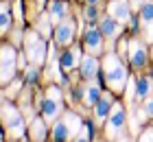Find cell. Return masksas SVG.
<instances>
[{"label": "cell", "mask_w": 153, "mask_h": 142, "mask_svg": "<svg viewBox=\"0 0 153 142\" xmlns=\"http://www.w3.org/2000/svg\"><path fill=\"white\" fill-rule=\"evenodd\" d=\"M11 39H13V44H20V42H22V35H20V31H13V33H11Z\"/></svg>", "instance_id": "obj_29"}, {"label": "cell", "mask_w": 153, "mask_h": 142, "mask_svg": "<svg viewBox=\"0 0 153 142\" xmlns=\"http://www.w3.org/2000/svg\"><path fill=\"white\" fill-rule=\"evenodd\" d=\"M131 26H134V28L138 26V16H131Z\"/></svg>", "instance_id": "obj_32"}, {"label": "cell", "mask_w": 153, "mask_h": 142, "mask_svg": "<svg viewBox=\"0 0 153 142\" xmlns=\"http://www.w3.org/2000/svg\"><path fill=\"white\" fill-rule=\"evenodd\" d=\"M109 16H114L118 22H127L131 18V7L127 0H112L109 4Z\"/></svg>", "instance_id": "obj_14"}, {"label": "cell", "mask_w": 153, "mask_h": 142, "mask_svg": "<svg viewBox=\"0 0 153 142\" xmlns=\"http://www.w3.org/2000/svg\"><path fill=\"white\" fill-rule=\"evenodd\" d=\"M129 59H131V66L134 68H142L147 63V48H144L142 42H131L129 44Z\"/></svg>", "instance_id": "obj_10"}, {"label": "cell", "mask_w": 153, "mask_h": 142, "mask_svg": "<svg viewBox=\"0 0 153 142\" xmlns=\"http://www.w3.org/2000/svg\"><path fill=\"white\" fill-rule=\"evenodd\" d=\"M101 98V90H99V83H90V85H83L81 90V101L85 107H92V105L99 103Z\"/></svg>", "instance_id": "obj_16"}, {"label": "cell", "mask_w": 153, "mask_h": 142, "mask_svg": "<svg viewBox=\"0 0 153 142\" xmlns=\"http://www.w3.org/2000/svg\"><path fill=\"white\" fill-rule=\"evenodd\" d=\"M37 74H39V70H37V63H33V66H29L26 68V81H35L37 79Z\"/></svg>", "instance_id": "obj_24"}, {"label": "cell", "mask_w": 153, "mask_h": 142, "mask_svg": "<svg viewBox=\"0 0 153 142\" xmlns=\"http://www.w3.org/2000/svg\"><path fill=\"white\" fill-rule=\"evenodd\" d=\"M81 118L74 112H66L61 120L53 123V140H74V136L81 131Z\"/></svg>", "instance_id": "obj_2"}, {"label": "cell", "mask_w": 153, "mask_h": 142, "mask_svg": "<svg viewBox=\"0 0 153 142\" xmlns=\"http://www.w3.org/2000/svg\"><path fill=\"white\" fill-rule=\"evenodd\" d=\"M88 4H99V0H85Z\"/></svg>", "instance_id": "obj_33"}, {"label": "cell", "mask_w": 153, "mask_h": 142, "mask_svg": "<svg viewBox=\"0 0 153 142\" xmlns=\"http://www.w3.org/2000/svg\"><path fill=\"white\" fill-rule=\"evenodd\" d=\"M24 51H26V59H31L33 63H37V66H39V63L44 61L48 46L44 42V35H42L37 28L26 33V37H24Z\"/></svg>", "instance_id": "obj_4"}, {"label": "cell", "mask_w": 153, "mask_h": 142, "mask_svg": "<svg viewBox=\"0 0 153 142\" xmlns=\"http://www.w3.org/2000/svg\"><path fill=\"white\" fill-rule=\"evenodd\" d=\"M138 140H144V142H151V140H153V129H147V131H144V133H142V136H140V138H138Z\"/></svg>", "instance_id": "obj_27"}, {"label": "cell", "mask_w": 153, "mask_h": 142, "mask_svg": "<svg viewBox=\"0 0 153 142\" xmlns=\"http://www.w3.org/2000/svg\"><path fill=\"white\" fill-rule=\"evenodd\" d=\"M35 28L44 35V37H51V33H53V18H51V13H42V16L37 18V22H35Z\"/></svg>", "instance_id": "obj_20"}, {"label": "cell", "mask_w": 153, "mask_h": 142, "mask_svg": "<svg viewBox=\"0 0 153 142\" xmlns=\"http://www.w3.org/2000/svg\"><path fill=\"white\" fill-rule=\"evenodd\" d=\"M74 22L70 18H66V20H61V22L57 24V28H55V39H57V44L61 46H68L70 42L74 39Z\"/></svg>", "instance_id": "obj_8"}, {"label": "cell", "mask_w": 153, "mask_h": 142, "mask_svg": "<svg viewBox=\"0 0 153 142\" xmlns=\"http://www.w3.org/2000/svg\"><path fill=\"white\" fill-rule=\"evenodd\" d=\"M90 136H92V129H90V125H83V127H81V131L76 133V138H74V140H92Z\"/></svg>", "instance_id": "obj_23"}, {"label": "cell", "mask_w": 153, "mask_h": 142, "mask_svg": "<svg viewBox=\"0 0 153 142\" xmlns=\"http://www.w3.org/2000/svg\"><path fill=\"white\" fill-rule=\"evenodd\" d=\"M13 13H16V18H18V20L22 18V9H20V2L16 4V9H13Z\"/></svg>", "instance_id": "obj_30"}, {"label": "cell", "mask_w": 153, "mask_h": 142, "mask_svg": "<svg viewBox=\"0 0 153 142\" xmlns=\"http://www.w3.org/2000/svg\"><path fill=\"white\" fill-rule=\"evenodd\" d=\"M144 112H147V116H153V98H147V103H144Z\"/></svg>", "instance_id": "obj_26"}, {"label": "cell", "mask_w": 153, "mask_h": 142, "mask_svg": "<svg viewBox=\"0 0 153 142\" xmlns=\"http://www.w3.org/2000/svg\"><path fill=\"white\" fill-rule=\"evenodd\" d=\"M76 63H81V48H76V46L70 48V51H66L59 57V68L64 72H70L72 68H76Z\"/></svg>", "instance_id": "obj_12"}, {"label": "cell", "mask_w": 153, "mask_h": 142, "mask_svg": "<svg viewBox=\"0 0 153 142\" xmlns=\"http://www.w3.org/2000/svg\"><path fill=\"white\" fill-rule=\"evenodd\" d=\"M2 125L4 129L9 131V136L13 140H22L24 138V120H22V114H20L9 101L2 103Z\"/></svg>", "instance_id": "obj_3"}, {"label": "cell", "mask_w": 153, "mask_h": 142, "mask_svg": "<svg viewBox=\"0 0 153 142\" xmlns=\"http://www.w3.org/2000/svg\"><path fill=\"white\" fill-rule=\"evenodd\" d=\"M46 11L51 13L53 22H61V20H66V16H68V4L64 0H51Z\"/></svg>", "instance_id": "obj_18"}, {"label": "cell", "mask_w": 153, "mask_h": 142, "mask_svg": "<svg viewBox=\"0 0 153 142\" xmlns=\"http://www.w3.org/2000/svg\"><path fill=\"white\" fill-rule=\"evenodd\" d=\"M59 114H61V92L55 88V85H51L48 92H46V98L42 101V116L51 125V123L57 120Z\"/></svg>", "instance_id": "obj_6"}, {"label": "cell", "mask_w": 153, "mask_h": 142, "mask_svg": "<svg viewBox=\"0 0 153 142\" xmlns=\"http://www.w3.org/2000/svg\"><path fill=\"white\" fill-rule=\"evenodd\" d=\"M144 2H147V0H131V4H134V7H136V9H138V7H142Z\"/></svg>", "instance_id": "obj_31"}, {"label": "cell", "mask_w": 153, "mask_h": 142, "mask_svg": "<svg viewBox=\"0 0 153 142\" xmlns=\"http://www.w3.org/2000/svg\"><path fill=\"white\" fill-rule=\"evenodd\" d=\"M99 74V61H96V57L90 53V55H83L81 57V77L85 81L94 79V77Z\"/></svg>", "instance_id": "obj_13"}, {"label": "cell", "mask_w": 153, "mask_h": 142, "mask_svg": "<svg viewBox=\"0 0 153 142\" xmlns=\"http://www.w3.org/2000/svg\"><path fill=\"white\" fill-rule=\"evenodd\" d=\"M125 127H127V114L120 103H114L112 114L107 118V138L109 140H127L125 138Z\"/></svg>", "instance_id": "obj_5"}, {"label": "cell", "mask_w": 153, "mask_h": 142, "mask_svg": "<svg viewBox=\"0 0 153 142\" xmlns=\"http://www.w3.org/2000/svg\"><path fill=\"white\" fill-rule=\"evenodd\" d=\"M140 20L142 24L147 26V39L153 42V2L147 0L142 7H140Z\"/></svg>", "instance_id": "obj_17"}, {"label": "cell", "mask_w": 153, "mask_h": 142, "mask_svg": "<svg viewBox=\"0 0 153 142\" xmlns=\"http://www.w3.org/2000/svg\"><path fill=\"white\" fill-rule=\"evenodd\" d=\"M83 18L88 20H96V4H88L85 11H83Z\"/></svg>", "instance_id": "obj_25"}, {"label": "cell", "mask_w": 153, "mask_h": 142, "mask_svg": "<svg viewBox=\"0 0 153 142\" xmlns=\"http://www.w3.org/2000/svg\"><path fill=\"white\" fill-rule=\"evenodd\" d=\"M0 61H2V74H0V79H2V85H7L9 79L16 74V66H18V53H16V48H13L11 44L2 46Z\"/></svg>", "instance_id": "obj_7"}, {"label": "cell", "mask_w": 153, "mask_h": 142, "mask_svg": "<svg viewBox=\"0 0 153 142\" xmlns=\"http://www.w3.org/2000/svg\"><path fill=\"white\" fill-rule=\"evenodd\" d=\"M151 88H153V85H151V81L147 79V77H140V79L136 81V98H138V101H147Z\"/></svg>", "instance_id": "obj_21"}, {"label": "cell", "mask_w": 153, "mask_h": 142, "mask_svg": "<svg viewBox=\"0 0 153 142\" xmlns=\"http://www.w3.org/2000/svg\"><path fill=\"white\" fill-rule=\"evenodd\" d=\"M85 51L92 55L103 53V33L96 31V28H90L85 33Z\"/></svg>", "instance_id": "obj_15"}, {"label": "cell", "mask_w": 153, "mask_h": 142, "mask_svg": "<svg viewBox=\"0 0 153 142\" xmlns=\"http://www.w3.org/2000/svg\"><path fill=\"white\" fill-rule=\"evenodd\" d=\"M20 85H22V81H20V79H16V81L11 83V88H9V94H16V92L20 90Z\"/></svg>", "instance_id": "obj_28"}, {"label": "cell", "mask_w": 153, "mask_h": 142, "mask_svg": "<svg viewBox=\"0 0 153 142\" xmlns=\"http://www.w3.org/2000/svg\"><path fill=\"white\" fill-rule=\"evenodd\" d=\"M0 11H2V22H0V31H2V35H4V33H9V28H11V9H9V2H2Z\"/></svg>", "instance_id": "obj_22"}, {"label": "cell", "mask_w": 153, "mask_h": 142, "mask_svg": "<svg viewBox=\"0 0 153 142\" xmlns=\"http://www.w3.org/2000/svg\"><path fill=\"white\" fill-rule=\"evenodd\" d=\"M44 118L39 116H31L29 118V129H31V138L33 140H44L46 138V125L42 123Z\"/></svg>", "instance_id": "obj_19"}, {"label": "cell", "mask_w": 153, "mask_h": 142, "mask_svg": "<svg viewBox=\"0 0 153 142\" xmlns=\"http://www.w3.org/2000/svg\"><path fill=\"white\" fill-rule=\"evenodd\" d=\"M99 31L105 35V37L116 39L118 35L123 33V22H118L114 16H105V18H101V22H99Z\"/></svg>", "instance_id": "obj_9"}, {"label": "cell", "mask_w": 153, "mask_h": 142, "mask_svg": "<svg viewBox=\"0 0 153 142\" xmlns=\"http://www.w3.org/2000/svg\"><path fill=\"white\" fill-rule=\"evenodd\" d=\"M103 74H105V83L109 85L112 92H123L125 83H127V68L120 63L116 55H107L103 59Z\"/></svg>", "instance_id": "obj_1"}, {"label": "cell", "mask_w": 153, "mask_h": 142, "mask_svg": "<svg viewBox=\"0 0 153 142\" xmlns=\"http://www.w3.org/2000/svg\"><path fill=\"white\" fill-rule=\"evenodd\" d=\"M112 107H114L112 96H109V94H103V96L99 98V103H96V107H94V118H96V123L103 125V120H107L109 114H112Z\"/></svg>", "instance_id": "obj_11"}]
</instances>
